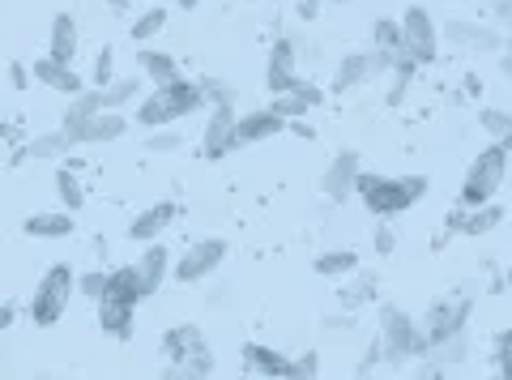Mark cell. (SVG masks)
Masks as SVG:
<instances>
[{"label": "cell", "instance_id": "cell-1", "mask_svg": "<svg viewBox=\"0 0 512 380\" xmlns=\"http://www.w3.org/2000/svg\"><path fill=\"white\" fill-rule=\"evenodd\" d=\"M427 188H431L427 176H376V171H363L355 197L367 205L372 218H397L414 210L427 197Z\"/></svg>", "mask_w": 512, "mask_h": 380}, {"label": "cell", "instance_id": "cell-2", "mask_svg": "<svg viewBox=\"0 0 512 380\" xmlns=\"http://www.w3.org/2000/svg\"><path fill=\"white\" fill-rule=\"evenodd\" d=\"M201 107H205L201 82L180 77V82H171V86H154L150 94H141L133 120L141 124V129H167V124L184 120V116H197Z\"/></svg>", "mask_w": 512, "mask_h": 380}, {"label": "cell", "instance_id": "cell-3", "mask_svg": "<svg viewBox=\"0 0 512 380\" xmlns=\"http://www.w3.org/2000/svg\"><path fill=\"white\" fill-rule=\"evenodd\" d=\"M163 359H167L163 376H210L218 368L210 338H205V329L192 325V321L163 334Z\"/></svg>", "mask_w": 512, "mask_h": 380}, {"label": "cell", "instance_id": "cell-4", "mask_svg": "<svg viewBox=\"0 0 512 380\" xmlns=\"http://www.w3.org/2000/svg\"><path fill=\"white\" fill-rule=\"evenodd\" d=\"M376 334L384 342V359L389 363H414V359H427V351H431L423 321H414V316L406 308H397V304L380 308Z\"/></svg>", "mask_w": 512, "mask_h": 380}, {"label": "cell", "instance_id": "cell-5", "mask_svg": "<svg viewBox=\"0 0 512 380\" xmlns=\"http://www.w3.org/2000/svg\"><path fill=\"white\" fill-rule=\"evenodd\" d=\"M504 180H508V146L491 141V146H483L470 158L466 180H461V205L474 210V205L495 201V193L504 188Z\"/></svg>", "mask_w": 512, "mask_h": 380}, {"label": "cell", "instance_id": "cell-6", "mask_svg": "<svg viewBox=\"0 0 512 380\" xmlns=\"http://www.w3.org/2000/svg\"><path fill=\"white\" fill-rule=\"evenodd\" d=\"M77 291V274L73 265H47L43 278L35 282V295H30V321L39 329H52L64 312H69V299Z\"/></svg>", "mask_w": 512, "mask_h": 380}, {"label": "cell", "instance_id": "cell-7", "mask_svg": "<svg viewBox=\"0 0 512 380\" xmlns=\"http://www.w3.org/2000/svg\"><path fill=\"white\" fill-rule=\"evenodd\" d=\"M402 52L414 65H436L440 60V26L423 5L402 9Z\"/></svg>", "mask_w": 512, "mask_h": 380}, {"label": "cell", "instance_id": "cell-8", "mask_svg": "<svg viewBox=\"0 0 512 380\" xmlns=\"http://www.w3.org/2000/svg\"><path fill=\"white\" fill-rule=\"evenodd\" d=\"M393 69V56L389 52H380V47H359V52H350L342 56V65L333 69V90L346 94V90H359L367 82H380V77H389Z\"/></svg>", "mask_w": 512, "mask_h": 380}, {"label": "cell", "instance_id": "cell-9", "mask_svg": "<svg viewBox=\"0 0 512 380\" xmlns=\"http://www.w3.org/2000/svg\"><path fill=\"white\" fill-rule=\"evenodd\" d=\"M222 261H227V240H222V235H205V240L188 244L180 252V261H175V282H184V287H197V282L218 274Z\"/></svg>", "mask_w": 512, "mask_h": 380}, {"label": "cell", "instance_id": "cell-10", "mask_svg": "<svg viewBox=\"0 0 512 380\" xmlns=\"http://www.w3.org/2000/svg\"><path fill=\"white\" fill-rule=\"evenodd\" d=\"M470 316H474V299L470 295H448V299H436L423 316V329H427V342L436 346L453 334H466L470 329Z\"/></svg>", "mask_w": 512, "mask_h": 380}, {"label": "cell", "instance_id": "cell-11", "mask_svg": "<svg viewBox=\"0 0 512 380\" xmlns=\"http://www.w3.org/2000/svg\"><path fill=\"white\" fill-rule=\"evenodd\" d=\"M235 107H205V129H201V154L218 163V158H227L231 150H239V137H235Z\"/></svg>", "mask_w": 512, "mask_h": 380}, {"label": "cell", "instance_id": "cell-12", "mask_svg": "<svg viewBox=\"0 0 512 380\" xmlns=\"http://www.w3.org/2000/svg\"><path fill=\"white\" fill-rule=\"evenodd\" d=\"M359 176H363V163H359V150H338L329 158L325 176H320V193H325L329 201H350L359 188Z\"/></svg>", "mask_w": 512, "mask_h": 380}, {"label": "cell", "instance_id": "cell-13", "mask_svg": "<svg viewBox=\"0 0 512 380\" xmlns=\"http://www.w3.org/2000/svg\"><path fill=\"white\" fill-rule=\"evenodd\" d=\"M299 86V56L291 39H274L269 47V65H265V90L269 94H286Z\"/></svg>", "mask_w": 512, "mask_h": 380}, {"label": "cell", "instance_id": "cell-14", "mask_svg": "<svg viewBox=\"0 0 512 380\" xmlns=\"http://www.w3.org/2000/svg\"><path fill=\"white\" fill-rule=\"evenodd\" d=\"M291 129V120H286L278 107H256V112H244L235 124V137H239V146H261V141L269 137H278Z\"/></svg>", "mask_w": 512, "mask_h": 380}, {"label": "cell", "instance_id": "cell-15", "mask_svg": "<svg viewBox=\"0 0 512 380\" xmlns=\"http://www.w3.org/2000/svg\"><path fill=\"white\" fill-rule=\"evenodd\" d=\"M175 218H180V205L175 201H154L133 218V223H128V240H137V244L163 240V231H171Z\"/></svg>", "mask_w": 512, "mask_h": 380}, {"label": "cell", "instance_id": "cell-16", "mask_svg": "<svg viewBox=\"0 0 512 380\" xmlns=\"http://www.w3.org/2000/svg\"><path fill=\"white\" fill-rule=\"evenodd\" d=\"M77 146H107V141H120L128 133V116L124 112H103L99 116H90L86 124H77V129H69Z\"/></svg>", "mask_w": 512, "mask_h": 380}, {"label": "cell", "instance_id": "cell-17", "mask_svg": "<svg viewBox=\"0 0 512 380\" xmlns=\"http://www.w3.org/2000/svg\"><path fill=\"white\" fill-rule=\"evenodd\" d=\"M30 73H35V82H43L47 90L64 94V99H73L77 90H86V82L73 73L69 60H56V56H39L35 65H30Z\"/></svg>", "mask_w": 512, "mask_h": 380}, {"label": "cell", "instance_id": "cell-18", "mask_svg": "<svg viewBox=\"0 0 512 380\" xmlns=\"http://www.w3.org/2000/svg\"><path fill=\"white\" fill-rule=\"evenodd\" d=\"M99 329H103L107 338L128 342V338L137 334V304H124V299L103 295L99 299Z\"/></svg>", "mask_w": 512, "mask_h": 380}, {"label": "cell", "instance_id": "cell-19", "mask_svg": "<svg viewBox=\"0 0 512 380\" xmlns=\"http://www.w3.org/2000/svg\"><path fill=\"white\" fill-rule=\"evenodd\" d=\"M239 363H244V372H252V376H291V355L274 351V346H261V342H244Z\"/></svg>", "mask_w": 512, "mask_h": 380}, {"label": "cell", "instance_id": "cell-20", "mask_svg": "<svg viewBox=\"0 0 512 380\" xmlns=\"http://www.w3.org/2000/svg\"><path fill=\"white\" fill-rule=\"evenodd\" d=\"M22 231L30 240H69L77 231V218H73V210H43V214H30Z\"/></svg>", "mask_w": 512, "mask_h": 380}, {"label": "cell", "instance_id": "cell-21", "mask_svg": "<svg viewBox=\"0 0 512 380\" xmlns=\"http://www.w3.org/2000/svg\"><path fill=\"white\" fill-rule=\"evenodd\" d=\"M137 69L154 86H171V82H180V77H184L180 60H175L171 52H158V47H141V52H137Z\"/></svg>", "mask_w": 512, "mask_h": 380}, {"label": "cell", "instance_id": "cell-22", "mask_svg": "<svg viewBox=\"0 0 512 380\" xmlns=\"http://www.w3.org/2000/svg\"><path fill=\"white\" fill-rule=\"evenodd\" d=\"M77 47H82V35H77V18H73L69 9H64V13H56V18H52V35H47V56L69 60V65H73Z\"/></svg>", "mask_w": 512, "mask_h": 380}, {"label": "cell", "instance_id": "cell-23", "mask_svg": "<svg viewBox=\"0 0 512 380\" xmlns=\"http://www.w3.org/2000/svg\"><path fill=\"white\" fill-rule=\"evenodd\" d=\"M137 274H141V282H146V291L154 295L163 282L171 278V248L167 244H146V252L137 257Z\"/></svg>", "mask_w": 512, "mask_h": 380}, {"label": "cell", "instance_id": "cell-24", "mask_svg": "<svg viewBox=\"0 0 512 380\" xmlns=\"http://www.w3.org/2000/svg\"><path fill=\"white\" fill-rule=\"evenodd\" d=\"M325 103V90L320 86H312V82H303L299 77V86L295 90H286V94H274V107L286 116V120H299V116H308L312 107H320Z\"/></svg>", "mask_w": 512, "mask_h": 380}, {"label": "cell", "instance_id": "cell-25", "mask_svg": "<svg viewBox=\"0 0 512 380\" xmlns=\"http://www.w3.org/2000/svg\"><path fill=\"white\" fill-rule=\"evenodd\" d=\"M444 39H453L461 47H474V52H500V47H504V39L495 35L491 26H474V22H448Z\"/></svg>", "mask_w": 512, "mask_h": 380}, {"label": "cell", "instance_id": "cell-26", "mask_svg": "<svg viewBox=\"0 0 512 380\" xmlns=\"http://www.w3.org/2000/svg\"><path fill=\"white\" fill-rule=\"evenodd\" d=\"M107 295H111V299H124V304H141V299H150L146 282H141V274H137V265H120V269H111Z\"/></svg>", "mask_w": 512, "mask_h": 380}, {"label": "cell", "instance_id": "cell-27", "mask_svg": "<svg viewBox=\"0 0 512 380\" xmlns=\"http://www.w3.org/2000/svg\"><path fill=\"white\" fill-rule=\"evenodd\" d=\"M73 146H77L73 133L60 124V129H52V133H39L35 141H30V146L18 154V163H22V158H60V154H69Z\"/></svg>", "mask_w": 512, "mask_h": 380}, {"label": "cell", "instance_id": "cell-28", "mask_svg": "<svg viewBox=\"0 0 512 380\" xmlns=\"http://www.w3.org/2000/svg\"><path fill=\"white\" fill-rule=\"evenodd\" d=\"M103 112V90L99 86H90V90H77L69 107H64V129H77V124H86L90 116H99Z\"/></svg>", "mask_w": 512, "mask_h": 380}, {"label": "cell", "instance_id": "cell-29", "mask_svg": "<svg viewBox=\"0 0 512 380\" xmlns=\"http://www.w3.org/2000/svg\"><path fill=\"white\" fill-rule=\"evenodd\" d=\"M312 269L320 278H350L359 269V252H350V248H329V252H320V257L312 261Z\"/></svg>", "mask_w": 512, "mask_h": 380}, {"label": "cell", "instance_id": "cell-30", "mask_svg": "<svg viewBox=\"0 0 512 380\" xmlns=\"http://www.w3.org/2000/svg\"><path fill=\"white\" fill-rule=\"evenodd\" d=\"M461 210H466V205H461ZM500 223H504V210L495 201H487V205H474V210L461 214V235H487Z\"/></svg>", "mask_w": 512, "mask_h": 380}, {"label": "cell", "instance_id": "cell-31", "mask_svg": "<svg viewBox=\"0 0 512 380\" xmlns=\"http://www.w3.org/2000/svg\"><path fill=\"white\" fill-rule=\"evenodd\" d=\"M141 82H146V77H116V82H107L103 86V107L107 112H124L128 103H137L141 99Z\"/></svg>", "mask_w": 512, "mask_h": 380}, {"label": "cell", "instance_id": "cell-32", "mask_svg": "<svg viewBox=\"0 0 512 380\" xmlns=\"http://www.w3.org/2000/svg\"><path fill=\"white\" fill-rule=\"evenodd\" d=\"M167 22H171V13H167L163 5H150L146 13H137V18H133V26H128V35H133V43H150V39L163 35Z\"/></svg>", "mask_w": 512, "mask_h": 380}, {"label": "cell", "instance_id": "cell-33", "mask_svg": "<svg viewBox=\"0 0 512 380\" xmlns=\"http://www.w3.org/2000/svg\"><path fill=\"white\" fill-rule=\"evenodd\" d=\"M478 124L487 129L491 141H500V146L512 150V112H504V107H483V112H478Z\"/></svg>", "mask_w": 512, "mask_h": 380}, {"label": "cell", "instance_id": "cell-34", "mask_svg": "<svg viewBox=\"0 0 512 380\" xmlns=\"http://www.w3.org/2000/svg\"><path fill=\"white\" fill-rule=\"evenodd\" d=\"M56 193L64 201V210H73V214L86 205V188H82V180H77L73 171H60V176H56Z\"/></svg>", "mask_w": 512, "mask_h": 380}, {"label": "cell", "instance_id": "cell-35", "mask_svg": "<svg viewBox=\"0 0 512 380\" xmlns=\"http://www.w3.org/2000/svg\"><path fill=\"white\" fill-rule=\"evenodd\" d=\"M205 90V107H235V86L222 82V77H201Z\"/></svg>", "mask_w": 512, "mask_h": 380}, {"label": "cell", "instance_id": "cell-36", "mask_svg": "<svg viewBox=\"0 0 512 380\" xmlns=\"http://www.w3.org/2000/svg\"><path fill=\"white\" fill-rule=\"evenodd\" d=\"M372 43L380 47V52L397 56V52H402V22H376L372 26Z\"/></svg>", "mask_w": 512, "mask_h": 380}, {"label": "cell", "instance_id": "cell-37", "mask_svg": "<svg viewBox=\"0 0 512 380\" xmlns=\"http://www.w3.org/2000/svg\"><path fill=\"white\" fill-rule=\"evenodd\" d=\"M107 282H111V269H107V274H103V269H90V274H77V291L99 304V299L107 295Z\"/></svg>", "mask_w": 512, "mask_h": 380}, {"label": "cell", "instance_id": "cell-38", "mask_svg": "<svg viewBox=\"0 0 512 380\" xmlns=\"http://www.w3.org/2000/svg\"><path fill=\"white\" fill-rule=\"evenodd\" d=\"M376 287H380L376 278H359L355 287H342V304H346V308H363V304H372V299H376Z\"/></svg>", "mask_w": 512, "mask_h": 380}, {"label": "cell", "instance_id": "cell-39", "mask_svg": "<svg viewBox=\"0 0 512 380\" xmlns=\"http://www.w3.org/2000/svg\"><path fill=\"white\" fill-rule=\"evenodd\" d=\"M180 146H184V137L175 133L171 124H167V129H150V137H146V150L150 154H171V150H180Z\"/></svg>", "mask_w": 512, "mask_h": 380}, {"label": "cell", "instance_id": "cell-40", "mask_svg": "<svg viewBox=\"0 0 512 380\" xmlns=\"http://www.w3.org/2000/svg\"><path fill=\"white\" fill-rule=\"evenodd\" d=\"M90 82L94 86H107V82H116V52H111V47H103L99 56H94V73H90Z\"/></svg>", "mask_w": 512, "mask_h": 380}, {"label": "cell", "instance_id": "cell-41", "mask_svg": "<svg viewBox=\"0 0 512 380\" xmlns=\"http://www.w3.org/2000/svg\"><path fill=\"white\" fill-rule=\"evenodd\" d=\"M380 363H384V342H380V334H376L372 342H367V351H363V359L355 363V372H359V376H372V372L380 368Z\"/></svg>", "mask_w": 512, "mask_h": 380}, {"label": "cell", "instance_id": "cell-42", "mask_svg": "<svg viewBox=\"0 0 512 380\" xmlns=\"http://www.w3.org/2000/svg\"><path fill=\"white\" fill-rule=\"evenodd\" d=\"M372 248H376V257H393V248H397V235L389 227V218H380L376 231H372Z\"/></svg>", "mask_w": 512, "mask_h": 380}, {"label": "cell", "instance_id": "cell-43", "mask_svg": "<svg viewBox=\"0 0 512 380\" xmlns=\"http://www.w3.org/2000/svg\"><path fill=\"white\" fill-rule=\"evenodd\" d=\"M316 372H320V359H316V351H308V355L291 359V376H316Z\"/></svg>", "mask_w": 512, "mask_h": 380}, {"label": "cell", "instance_id": "cell-44", "mask_svg": "<svg viewBox=\"0 0 512 380\" xmlns=\"http://www.w3.org/2000/svg\"><path fill=\"white\" fill-rule=\"evenodd\" d=\"M320 9H325V0H295V18L299 22H316Z\"/></svg>", "mask_w": 512, "mask_h": 380}, {"label": "cell", "instance_id": "cell-45", "mask_svg": "<svg viewBox=\"0 0 512 380\" xmlns=\"http://www.w3.org/2000/svg\"><path fill=\"white\" fill-rule=\"evenodd\" d=\"M495 359H512V325L504 329L500 338H495Z\"/></svg>", "mask_w": 512, "mask_h": 380}, {"label": "cell", "instance_id": "cell-46", "mask_svg": "<svg viewBox=\"0 0 512 380\" xmlns=\"http://www.w3.org/2000/svg\"><path fill=\"white\" fill-rule=\"evenodd\" d=\"M9 77H13V86H18V90H26V86H30V77H35V73H30L26 65H13V69H9Z\"/></svg>", "mask_w": 512, "mask_h": 380}, {"label": "cell", "instance_id": "cell-47", "mask_svg": "<svg viewBox=\"0 0 512 380\" xmlns=\"http://www.w3.org/2000/svg\"><path fill=\"white\" fill-rule=\"evenodd\" d=\"M13 321H18V308H13V304H0V334H5Z\"/></svg>", "mask_w": 512, "mask_h": 380}, {"label": "cell", "instance_id": "cell-48", "mask_svg": "<svg viewBox=\"0 0 512 380\" xmlns=\"http://www.w3.org/2000/svg\"><path fill=\"white\" fill-rule=\"evenodd\" d=\"M491 13H495L500 22H508V18H512V0H491Z\"/></svg>", "mask_w": 512, "mask_h": 380}, {"label": "cell", "instance_id": "cell-49", "mask_svg": "<svg viewBox=\"0 0 512 380\" xmlns=\"http://www.w3.org/2000/svg\"><path fill=\"white\" fill-rule=\"evenodd\" d=\"M500 69H504V77H512V43L504 47V56H500Z\"/></svg>", "mask_w": 512, "mask_h": 380}, {"label": "cell", "instance_id": "cell-50", "mask_svg": "<svg viewBox=\"0 0 512 380\" xmlns=\"http://www.w3.org/2000/svg\"><path fill=\"white\" fill-rule=\"evenodd\" d=\"M329 329H342V334H346V329H350V316H329Z\"/></svg>", "mask_w": 512, "mask_h": 380}, {"label": "cell", "instance_id": "cell-51", "mask_svg": "<svg viewBox=\"0 0 512 380\" xmlns=\"http://www.w3.org/2000/svg\"><path fill=\"white\" fill-rule=\"evenodd\" d=\"M495 368H500V376H508V380H512V359H495Z\"/></svg>", "mask_w": 512, "mask_h": 380}, {"label": "cell", "instance_id": "cell-52", "mask_svg": "<svg viewBox=\"0 0 512 380\" xmlns=\"http://www.w3.org/2000/svg\"><path fill=\"white\" fill-rule=\"evenodd\" d=\"M175 5H180V9H197L201 0H175Z\"/></svg>", "mask_w": 512, "mask_h": 380}, {"label": "cell", "instance_id": "cell-53", "mask_svg": "<svg viewBox=\"0 0 512 380\" xmlns=\"http://www.w3.org/2000/svg\"><path fill=\"white\" fill-rule=\"evenodd\" d=\"M5 137H9V124H5V120H0V141H5Z\"/></svg>", "mask_w": 512, "mask_h": 380}, {"label": "cell", "instance_id": "cell-54", "mask_svg": "<svg viewBox=\"0 0 512 380\" xmlns=\"http://www.w3.org/2000/svg\"><path fill=\"white\" fill-rule=\"evenodd\" d=\"M504 282H508V287H512V265H508V274H504Z\"/></svg>", "mask_w": 512, "mask_h": 380}, {"label": "cell", "instance_id": "cell-55", "mask_svg": "<svg viewBox=\"0 0 512 380\" xmlns=\"http://www.w3.org/2000/svg\"><path fill=\"white\" fill-rule=\"evenodd\" d=\"M508 26H512V18H508Z\"/></svg>", "mask_w": 512, "mask_h": 380}]
</instances>
